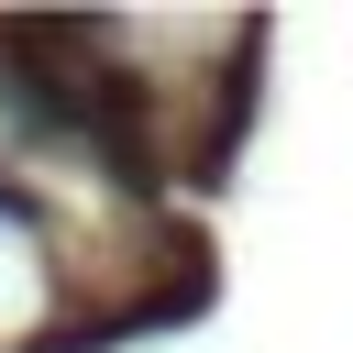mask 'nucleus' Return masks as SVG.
Returning <instances> with one entry per match:
<instances>
[{"label":"nucleus","mask_w":353,"mask_h":353,"mask_svg":"<svg viewBox=\"0 0 353 353\" xmlns=\"http://www.w3.org/2000/svg\"><path fill=\"white\" fill-rule=\"evenodd\" d=\"M0 221H22V188H0Z\"/></svg>","instance_id":"nucleus-1"}]
</instances>
